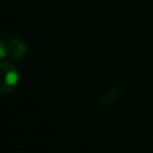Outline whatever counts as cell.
<instances>
[{"label": "cell", "mask_w": 153, "mask_h": 153, "mask_svg": "<svg viewBox=\"0 0 153 153\" xmlns=\"http://www.w3.org/2000/svg\"><path fill=\"white\" fill-rule=\"evenodd\" d=\"M0 51L1 59H5V56H11L15 61H20L27 54V45L20 38H11L10 40H1Z\"/></svg>", "instance_id": "6da1fadb"}, {"label": "cell", "mask_w": 153, "mask_h": 153, "mask_svg": "<svg viewBox=\"0 0 153 153\" xmlns=\"http://www.w3.org/2000/svg\"><path fill=\"white\" fill-rule=\"evenodd\" d=\"M120 91L118 89H110V90H106L102 95H101V101H102L105 105H110V103H114L117 100L120 98Z\"/></svg>", "instance_id": "3957f363"}, {"label": "cell", "mask_w": 153, "mask_h": 153, "mask_svg": "<svg viewBox=\"0 0 153 153\" xmlns=\"http://www.w3.org/2000/svg\"><path fill=\"white\" fill-rule=\"evenodd\" d=\"M1 74H3V85H1V93L5 94V93L11 91L12 87L16 85L19 79V73H18V69L13 66L12 63L7 62L5 59L1 61Z\"/></svg>", "instance_id": "7a4b0ae2"}]
</instances>
